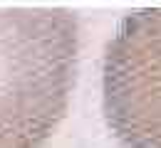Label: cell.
I'll return each mask as SVG.
<instances>
[{
    "mask_svg": "<svg viewBox=\"0 0 161 148\" xmlns=\"http://www.w3.org/2000/svg\"><path fill=\"white\" fill-rule=\"evenodd\" d=\"M80 25L69 10H0V148H42L77 82Z\"/></svg>",
    "mask_w": 161,
    "mask_h": 148,
    "instance_id": "6da1fadb",
    "label": "cell"
},
{
    "mask_svg": "<svg viewBox=\"0 0 161 148\" xmlns=\"http://www.w3.org/2000/svg\"><path fill=\"white\" fill-rule=\"evenodd\" d=\"M102 111L121 148H161V8L129 13L104 44Z\"/></svg>",
    "mask_w": 161,
    "mask_h": 148,
    "instance_id": "7a4b0ae2",
    "label": "cell"
}]
</instances>
